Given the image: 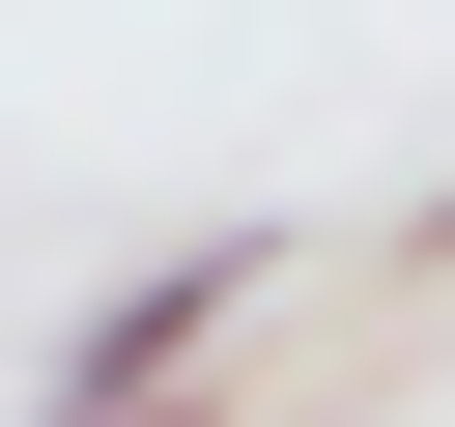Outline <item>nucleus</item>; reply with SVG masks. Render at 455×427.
I'll return each instance as SVG.
<instances>
[{
	"label": "nucleus",
	"instance_id": "nucleus-1",
	"mask_svg": "<svg viewBox=\"0 0 455 427\" xmlns=\"http://www.w3.org/2000/svg\"><path fill=\"white\" fill-rule=\"evenodd\" d=\"M256 285H284L256 228H171V256H114V285L28 342V399H57V427H142V399H199V370H228V313H256Z\"/></svg>",
	"mask_w": 455,
	"mask_h": 427
},
{
	"label": "nucleus",
	"instance_id": "nucleus-2",
	"mask_svg": "<svg viewBox=\"0 0 455 427\" xmlns=\"http://www.w3.org/2000/svg\"><path fill=\"white\" fill-rule=\"evenodd\" d=\"M398 285H455V199H398Z\"/></svg>",
	"mask_w": 455,
	"mask_h": 427
}]
</instances>
